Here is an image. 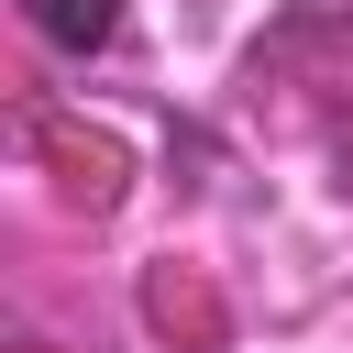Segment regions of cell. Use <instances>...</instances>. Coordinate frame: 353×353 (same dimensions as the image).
I'll return each instance as SVG.
<instances>
[{"instance_id": "1", "label": "cell", "mask_w": 353, "mask_h": 353, "mask_svg": "<svg viewBox=\"0 0 353 353\" xmlns=\"http://www.w3.org/2000/svg\"><path fill=\"white\" fill-rule=\"evenodd\" d=\"M22 22H33V44L66 55V66H88V55L121 44V0H22Z\"/></svg>"}]
</instances>
